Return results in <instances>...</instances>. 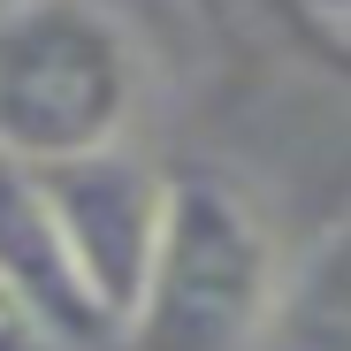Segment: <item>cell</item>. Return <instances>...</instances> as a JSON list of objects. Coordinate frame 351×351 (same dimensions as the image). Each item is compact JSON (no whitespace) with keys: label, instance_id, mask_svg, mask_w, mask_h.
Masks as SVG:
<instances>
[{"label":"cell","instance_id":"cell-1","mask_svg":"<svg viewBox=\"0 0 351 351\" xmlns=\"http://www.w3.org/2000/svg\"><path fill=\"white\" fill-rule=\"evenodd\" d=\"M145 62L99 0H23L0 16V160L69 168L114 153L138 123Z\"/></svg>","mask_w":351,"mask_h":351},{"label":"cell","instance_id":"cell-2","mask_svg":"<svg viewBox=\"0 0 351 351\" xmlns=\"http://www.w3.org/2000/svg\"><path fill=\"white\" fill-rule=\"evenodd\" d=\"M282 298L275 229L214 168L160 176V237L123 328L130 351H245Z\"/></svg>","mask_w":351,"mask_h":351},{"label":"cell","instance_id":"cell-3","mask_svg":"<svg viewBox=\"0 0 351 351\" xmlns=\"http://www.w3.org/2000/svg\"><path fill=\"white\" fill-rule=\"evenodd\" d=\"M38 191L53 206V229H62L77 282L92 290L99 321L123 343L145 267H153V237H160V176L114 145V153H92L69 168H38Z\"/></svg>","mask_w":351,"mask_h":351},{"label":"cell","instance_id":"cell-4","mask_svg":"<svg viewBox=\"0 0 351 351\" xmlns=\"http://www.w3.org/2000/svg\"><path fill=\"white\" fill-rule=\"evenodd\" d=\"M0 290L23 306L38 343H62V351L114 343V328L99 321L92 290L77 282V267L62 252V229H53V206L38 191V168H16V160H0Z\"/></svg>","mask_w":351,"mask_h":351},{"label":"cell","instance_id":"cell-5","mask_svg":"<svg viewBox=\"0 0 351 351\" xmlns=\"http://www.w3.org/2000/svg\"><path fill=\"white\" fill-rule=\"evenodd\" d=\"M290 298H298V313H306V321H321V328L351 336V214H343L328 237L313 245V260L298 267V282H290Z\"/></svg>","mask_w":351,"mask_h":351},{"label":"cell","instance_id":"cell-6","mask_svg":"<svg viewBox=\"0 0 351 351\" xmlns=\"http://www.w3.org/2000/svg\"><path fill=\"white\" fill-rule=\"evenodd\" d=\"M0 351H38V328L23 321V306L0 290Z\"/></svg>","mask_w":351,"mask_h":351},{"label":"cell","instance_id":"cell-7","mask_svg":"<svg viewBox=\"0 0 351 351\" xmlns=\"http://www.w3.org/2000/svg\"><path fill=\"white\" fill-rule=\"evenodd\" d=\"M298 8H313L321 23H343V31H351V0H298Z\"/></svg>","mask_w":351,"mask_h":351},{"label":"cell","instance_id":"cell-8","mask_svg":"<svg viewBox=\"0 0 351 351\" xmlns=\"http://www.w3.org/2000/svg\"><path fill=\"white\" fill-rule=\"evenodd\" d=\"M8 8H23V0H0V16H8Z\"/></svg>","mask_w":351,"mask_h":351}]
</instances>
